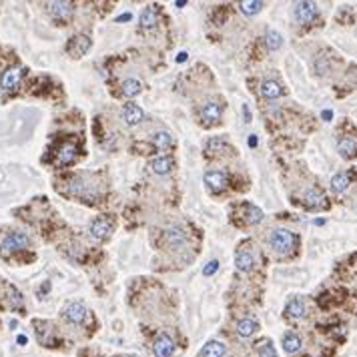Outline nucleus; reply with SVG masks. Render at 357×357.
<instances>
[{"mask_svg":"<svg viewBox=\"0 0 357 357\" xmlns=\"http://www.w3.org/2000/svg\"><path fill=\"white\" fill-rule=\"evenodd\" d=\"M297 245H299V239L289 229H273L269 233V247L275 255L289 257L297 249Z\"/></svg>","mask_w":357,"mask_h":357,"instance_id":"nucleus-1","label":"nucleus"},{"mask_svg":"<svg viewBox=\"0 0 357 357\" xmlns=\"http://www.w3.org/2000/svg\"><path fill=\"white\" fill-rule=\"evenodd\" d=\"M30 245V239L24 235V233H18V231H12V233H6L0 241V251L6 255V253H14V251H22Z\"/></svg>","mask_w":357,"mask_h":357,"instance_id":"nucleus-2","label":"nucleus"},{"mask_svg":"<svg viewBox=\"0 0 357 357\" xmlns=\"http://www.w3.org/2000/svg\"><path fill=\"white\" fill-rule=\"evenodd\" d=\"M112 229H114V219L108 217V215L99 217V219H95V221L91 223V233H93V237L99 239V241H106V239L110 237Z\"/></svg>","mask_w":357,"mask_h":357,"instance_id":"nucleus-3","label":"nucleus"},{"mask_svg":"<svg viewBox=\"0 0 357 357\" xmlns=\"http://www.w3.org/2000/svg\"><path fill=\"white\" fill-rule=\"evenodd\" d=\"M293 16L299 24H311L317 18V4L315 2H297L293 6Z\"/></svg>","mask_w":357,"mask_h":357,"instance_id":"nucleus-4","label":"nucleus"},{"mask_svg":"<svg viewBox=\"0 0 357 357\" xmlns=\"http://www.w3.org/2000/svg\"><path fill=\"white\" fill-rule=\"evenodd\" d=\"M62 319L72 323V325H81L87 319V309L78 301H70L62 307Z\"/></svg>","mask_w":357,"mask_h":357,"instance_id":"nucleus-5","label":"nucleus"},{"mask_svg":"<svg viewBox=\"0 0 357 357\" xmlns=\"http://www.w3.org/2000/svg\"><path fill=\"white\" fill-rule=\"evenodd\" d=\"M22 76H24V70H22L20 66H10V68H6L4 74H2V78H0V87H2V91H4V93L14 91V89L20 85Z\"/></svg>","mask_w":357,"mask_h":357,"instance_id":"nucleus-6","label":"nucleus"},{"mask_svg":"<svg viewBox=\"0 0 357 357\" xmlns=\"http://www.w3.org/2000/svg\"><path fill=\"white\" fill-rule=\"evenodd\" d=\"M327 199H325V195L317 189V187H311V189H307L305 193H303V197H301V205L305 207V209H311V211H319V209H325L327 203H325Z\"/></svg>","mask_w":357,"mask_h":357,"instance_id":"nucleus-7","label":"nucleus"},{"mask_svg":"<svg viewBox=\"0 0 357 357\" xmlns=\"http://www.w3.org/2000/svg\"><path fill=\"white\" fill-rule=\"evenodd\" d=\"M47 10H49V14H51L56 22H64V20H68V18L72 16L74 4H72V2H49V4H47Z\"/></svg>","mask_w":357,"mask_h":357,"instance_id":"nucleus-8","label":"nucleus"},{"mask_svg":"<svg viewBox=\"0 0 357 357\" xmlns=\"http://www.w3.org/2000/svg\"><path fill=\"white\" fill-rule=\"evenodd\" d=\"M78 158V147L74 143H62L56 151V165L58 167H68Z\"/></svg>","mask_w":357,"mask_h":357,"instance_id":"nucleus-9","label":"nucleus"},{"mask_svg":"<svg viewBox=\"0 0 357 357\" xmlns=\"http://www.w3.org/2000/svg\"><path fill=\"white\" fill-rule=\"evenodd\" d=\"M89 49H91V38H89L87 34H76V36H72V38L68 41V45H66V52H68L72 58H78V56L87 54Z\"/></svg>","mask_w":357,"mask_h":357,"instance_id":"nucleus-10","label":"nucleus"},{"mask_svg":"<svg viewBox=\"0 0 357 357\" xmlns=\"http://www.w3.org/2000/svg\"><path fill=\"white\" fill-rule=\"evenodd\" d=\"M205 185L211 193H221L229 185V179L221 171H209V173H205Z\"/></svg>","mask_w":357,"mask_h":357,"instance_id":"nucleus-11","label":"nucleus"},{"mask_svg":"<svg viewBox=\"0 0 357 357\" xmlns=\"http://www.w3.org/2000/svg\"><path fill=\"white\" fill-rule=\"evenodd\" d=\"M337 151L343 158H355L357 156V137L353 135H341L337 139Z\"/></svg>","mask_w":357,"mask_h":357,"instance_id":"nucleus-12","label":"nucleus"},{"mask_svg":"<svg viewBox=\"0 0 357 357\" xmlns=\"http://www.w3.org/2000/svg\"><path fill=\"white\" fill-rule=\"evenodd\" d=\"M139 24H141V30H153L154 26L158 24V10H156V6H145L141 10Z\"/></svg>","mask_w":357,"mask_h":357,"instance_id":"nucleus-13","label":"nucleus"},{"mask_svg":"<svg viewBox=\"0 0 357 357\" xmlns=\"http://www.w3.org/2000/svg\"><path fill=\"white\" fill-rule=\"evenodd\" d=\"M221 114H223V104L217 101L205 102L203 108H201V118L207 121V123H219Z\"/></svg>","mask_w":357,"mask_h":357,"instance_id":"nucleus-14","label":"nucleus"},{"mask_svg":"<svg viewBox=\"0 0 357 357\" xmlns=\"http://www.w3.org/2000/svg\"><path fill=\"white\" fill-rule=\"evenodd\" d=\"M175 351V341L169 335H158L153 345L154 357H171Z\"/></svg>","mask_w":357,"mask_h":357,"instance_id":"nucleus-15","label":"nucleus"},{"mask_svg":"<svg viewBox=\"0 0 357 357\" xmlns=\"http://www.w3.org/2000/svg\"><path fill=\"white\" fill-rule=\"evenodd\" d=\"M307 313L305 309V301L301 299V297H293L287 307H285V317L287 319H293V321H299V319H303Z\"/></svg>","mask_w":357,"mask_h":357,"instance_id":"nucleus-16","label":"nucleus"},{"mask_svg":"<svg viewBox=\"0 0 357 357\" xmlns=\"http://www.w3.org/2000/svg\"><path fill=\"white\" fill-rule=\"evenodd\" d=\"M235 265H237L239 271H251L253 265H255V257H253V253L247 247L241 245L239 251H237V255H235Z\"/></svg>","mask_w":357,"mask_h":357,"instance_id":"nucleus-17","label":"nucleus"},{"mask_svg":"<svg viewBox=\"0 0 357 357\" xmlns=\"http://www.w3.org/2000/svg\"><path fill=\"white\" fill-rule=\"evenodd\" d=\"M143 118H145V112H143L141 106H137V104H127V106L123 108V121H125L129 127L139 125Z\"/></svg>","mask_w":357,"mask_h":357,"instance_id":"nucleus-18","label":"nucleus"},{"mask_svg":"<svg viewBox=\"0 0 357 357\" xmlns=\"http://www.w3.org/2000/svg\"><path fill=\"white\" fill-rule=\"evenodd\" d=\"M163 233H165V243H167L169 247H173V249H177V247H183V245L187 243V235H185L181 229H177V227L165 229Z\"/></svg>","mask_w":357,"mask_h":357,"instance_id":"nucleus-19","label":"nucleus"},{"mask_svg":"<svg viewBox=\"0 0 357 357\" xmlns=\"http://www.w3.org/2000/svg\"><path fill=\"white\" fill-rule=\"evenodd\" d=\"M349 185H351V175L345 173V171L333 175V179H331V189H333V193H345V191L349 189Z\"/></svg>","mask_w":357,"mask_h":357,"instance_id":"nucleus-20","label":"nucleus"},{"mask_svg":"<svg viewBox=\"0 0 357 357\" xmlns=\"http://www.w3.org/2000/svg\"><path fill=\"white\" fill-rule=\"evenodd\" d=\"M283 93H285L283 87H281L279 83H275V81H265V83L261 85V95H263L265 99H279Z\"/></svg>","mask_w":357,"mask_h":357,"instance_id":"nucleus-21","label":"nucleus"},{"mask_svg":"<svg viewBox=\"0 0 357 357\" xmlns=\"http://www.w3.org/2000/svg\"><path fill=\"white\" fill-rule=\"evenodd\" d=\"M281 343H283V349H285L287 353H297V351L301 349V337H299L297 333H293V331L285 333L283 339H281Z\"/></svg>","mask_w":357,"mask_h":357,"instance_id":"nucleus-22","label":"nucleus"},{"mask_svg":"<svg viewBox=\"0 0 357 357\" xmlns=\"http://www.w3.org/2000/svg\"><path fill=\"white\" fill-rule=\"evenodd\" d=\"M245 215H243V225H255L263 219V211L251 203H243Z\"/></svg>","mask_w":357,"mask_h":357,"instance_id":"nucleus-23","label":"nucleus"},{"mask_svg":"<svg viewBox=\"0 0 357 357\" xmlns=\"http://www.w3.org/2000/svg\"><path fill=\"white\" fill-rule=\"evenodd\" d=\"M34 325L38 327L36 329V335H38V341L43 343V345H47V347H51V339L49 337H52V333H54V329H52L51 323H47V321H34Z\"/></svg>","mask_w":357,"mask_h":357,"instance_id":"nucleus-24","label":"nucleus"},{"mask_svg":"<svg viewBox=\"0 0 357 357\" xmlns=\"http://www.w3.org/2000/svg\"><path fill=\"white\" fill-rule=\"evenodd\" d=\"M175 167V161L173 156H158L151 163V169H153L156 175H167L171 169Z\"/></svg>","mask_w":357,"mask_h":357,"instance_id":"nucleus-25","label":"nucleus"},{"mask_svg":"<svg viewBox=\"0 0 357 357\" xmlns=\"http://www.w3.org/2000/svg\"><path fill=\"white\" fill-rule=\"evenodd\" d=\"M257 329H259V323H257L255 319H241L237 323V333L241 337H251Z\"/></svg>","mask_w":357,"mask_h":357,"instance_id":"nucleus-26","label":"nucleus"},{"mask_svg":"<svg viewBox=\"0 0 357 357\" xmlns=\"http://www.w3.org/2000/svg\"><path fill=\"white\" fill-rule=\"evenodd\" d=\"M225 355V345L221 341H209L201 349V357H223Z\"/></svg>","mask_w":357,"mask_h":357,"instance_id":"nucleus-27","label":"nucleus"},{"mask_svg":"<svg viewBox=\"0 0 357 357\" xmlns=\"http://www.w3.org/2000/svg\"><path fill=\"white\" fill-rule=\"evenodd\" d=\"M141 91H143V85L137 78H129V81L123 83V95L125 97H137V95H141Z\"/></svg>","mask_w":357,"mask_h":357,"instance_id":"nucleus-28","label":"nucleus"},{"mask_svg":"<svg viewBox=\"0 0 357 357\" xmlns=\"http://www.w3.org/2000/svg\"><path fill=\"white\" fill-rule=\"evenodd\" d=\"M153 145L156 149H169L173 145V139L169 133H156L153 137Z\"/></svg>","mask_w":357,"mask_h":357,"instance_id":"nucleus-29","label":"nucleus"},{"mask_svg":"<svg viewBox=\"0 0 357 357\" xmlns=\"http://www.w3.org/2000/svg\"><path fill=\"white\" fill-rule=\"evenodd\" d=\"M257 353H259V357H277L275 347L271 345L269 339H263L261 343H257Z\"/></svg>","mask_w":357,"mask_h":357,"instance_id":"nucleus-30","label":"nucleus"},{"mask_svg":"<svg viewBox=\"0 0 357 357\" xmlns=\"http://www.w3.org/2000/svg\"><path fill=\"white\" fill-rule=\"evenodd\" d=\"M261 8H263V2H239V10L247 16L261 12Z\"/></svg>","mask_w":357,"mask_h":357,"instance_id":"nucleus-31","label":"nucleus"},{"mask_svg":"<svg viewBox=\"0 0 357 357\" xmlns=\"http://www.w3.org/2000/svg\"><path fill=\"white\" fill-rule=\"evenodd\" d=\"M281 45H283V36L279 32H275V30H269L267 32V47H269V51H277Z\"/></svg>","mask_w":357,"mask_h":357,"instance_id":"nucleus-32","label":"nucleus"},{"mask_svg":"<svg viewBox=\"0 0 357 357\" xmlns=\"http://www.w3.org/2000/svg\"><path fill=\"white\" fill-rule=\"evenodd\" d=\"M217 269H219V261H217V259H213L211 263H207V267L203 269V273L209 277V275H215V273H217Z\"/></svg>","mask_w":357,"mask_h":357,"instance_id":"nucleus-33","label":"nucleus"},{"mask_svg":"<svg viewBox=\"0 0 357 357\" xmlns=\"http://www.w3.org/2000/svg\"><path fill=\"white\" fill-rule=\"evenodd\" d=\"M116 20H118V22H127V20H131V12H127V14H123V16H118Z\"/></svg>","mask_w":357,"mask_h":357,"instance_id":"nucleus-34","label":"nucleus"},{"mask_svg":"<svg viewBox=\"0 0 357 357\" xmlns=\"http://www.w3.org/2000/svg\"><path fill=\"white\" fill-rule=\"evenodd\" d=\"M243 110H245V118H247V123H249V121H251V112H249L247 106H243Z\"/></svg>","mask_w":357,"mask_h":357,"instance_id":"nucleus-35","label":"nucleus"},{"mask_svg":"<svg viewBox=\"0 0 357 357\" xmlns=\"http://www.w3.org/2000/svg\"><path fill=\"white\" fill-rule=\"evenodd\" d=\"M249 145H251V147H255V145H257V139H255V135H251V139H249Z\"/></svg>","mask_w":357,"mask_h":357,"instance_id":"nucleus-36","label":"nucleus"},{"mask_svg":"<svg viewBox=\"0 0 357 357\" xmlns=\"http://www.w3.org/2000/svg\"><path fill=\"white\" fill-rule=\"evenodd\" d=\"M18 343L24 345V343H26V337H24V335H18Z\"/></svg>","mask_w":357,"mask_h":357,"instance_id":"nucleus-37","label":"nucleus"},{"mask_svg":"<svg viewBox=\"0 0 357 357\" xmlns=\"http://www.w3.org/2000/svg\"><path fill=\"white\" fill-rule=\"evenodd\" d=\"M185 58H187V54H185V52H181V54H179V58H177V60H181V62H183V60H185Z\"/></svg>","mask_w":357,"mask_h":357,"instance_id":"nucleus-38","label":"nucleus"}]
</instances>
